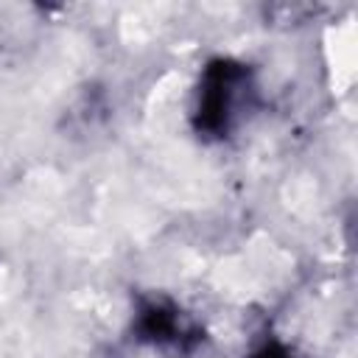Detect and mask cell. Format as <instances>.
I'll return each mask as SVG.
<instances>
[{"label":"cell","instance_id":"cell-3","mask_svg":"<svg viewBox=\"0 0 358 358\" xmlns=\"http://www.w3.org/2000/svg\"><path fill=\"white\" fill-rule=\"evenodd\" d=\"M249 358H296L282 341H277V338H266Z\"/></svg>","mask_w":358,"mask_h":358},{"label":"cell","instance_id":"cell-2","mask_svg":"<svg viewBox=\"0 0 358 358\" xmlns=\"http://www.w3.org/2000/svg\"><path fill=\"white\" fill-rule=\"evenodd\" d=\"M134 333L140 341L168 352H190L199 344L193 319L168 299H143L134 313Z\"/></svg>","mask_w":358,"mask_h":358},{"label":"cell","instance_id":"cell-1","mask_svg":"<svg viewBox=\"0 0 358 358\" xmlns=\"http://www.w3.org/2000/svg\"><path fill=\"white\" fill-rule=\"evenodd\" d=\"M252 76L235 59H213L199 81L193 126L204 137H227L249 106Z\"/></svg>","mask_w":358,"mask_h":358}]
</instances>
